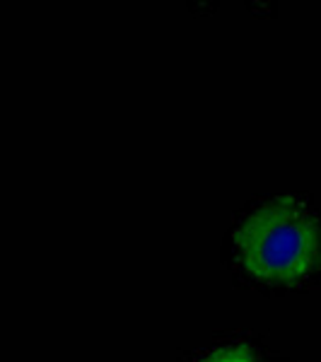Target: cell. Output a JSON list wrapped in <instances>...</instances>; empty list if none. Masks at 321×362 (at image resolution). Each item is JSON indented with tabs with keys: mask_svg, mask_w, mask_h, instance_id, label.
<instances>
[{
	"mask_svg": "<svg viewBox=\"0 0 321 362\" xmlns=\"http://www.w3.org/2000/svg\"><path fill=\"white\" fill-rule=\"evenodd\" d=\"M198 362H259V360H256L247 348L237 346V348H227V350H218V353H210L208 358H203Z\"/></svg>",
	"mask_w": 321,
	"mask_h": 362,
	"instance_id": "7a4b0ae2",
	"label": "cell"
},
{
	"mask_svg": "<svg viewBox=\"0 0 321 362\" xmlns=\"http://www.w3.org/2000/svg\"><path fill=\"white\" fill-rule=\"evenodd\" d=\"M239 264L261 283L293 285L321 264V225L307 203L280 196L252 210L235 232Z\"/></svg>",
	"mask_w": 321,
	"mask_h": 362,
	"instance_id": "6da1fadb",
	"label": "cell"
}]
</instances>
